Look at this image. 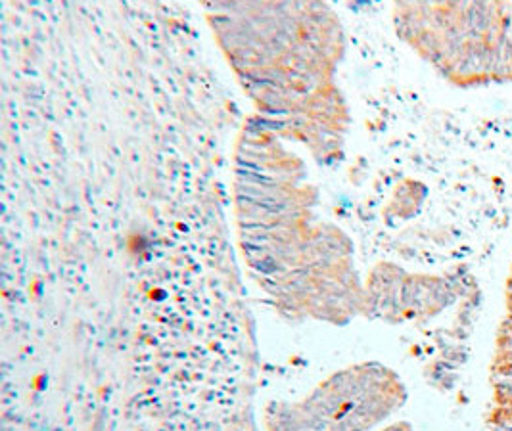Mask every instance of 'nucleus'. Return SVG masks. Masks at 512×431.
Masks as SVG:
<instances>
[{"label": "nucleus", "instance_id": "obj_1", "mask_svg": "<svg viewBox=\"0 0 512 431\" xmlns=\"http://www.w3.org/2000/svg\"><path fill=\"white\" fill-rule=\"evenodd\" d=\"M493 387H495V401H497L499 407H503V405L512 401V380L493 382Z\"/></svg>", "mask_w": 512, "mask_h": 431}, {"label": "nucleus", "instance_id": "obj_3", "mask_svg": "<svg viewBox=\"0 0 512 431\" xmlns=\"http://www.w3.org/2000/svg\"><path fill=\"white\" fill-rule=\"evenodd\" d=\"M512 380V363H495L493 366V382Z\"/></svg>", "mask_w": 512, "mask_h": 431}, {"label": "nucleus", "instance_id": "obj_2", "mask_svg": "<svg viewBox=\"0 0 512 431\" xmlns=\"http://www.w3.org/2000/svg\"><path fill=\"white\" fill-rule=\"evenodd\" d=\"M491 426H512L511 407H497L491 414Z\"/></svg>", "mask_w": 512, "mask_h": 431}]
</instances>
